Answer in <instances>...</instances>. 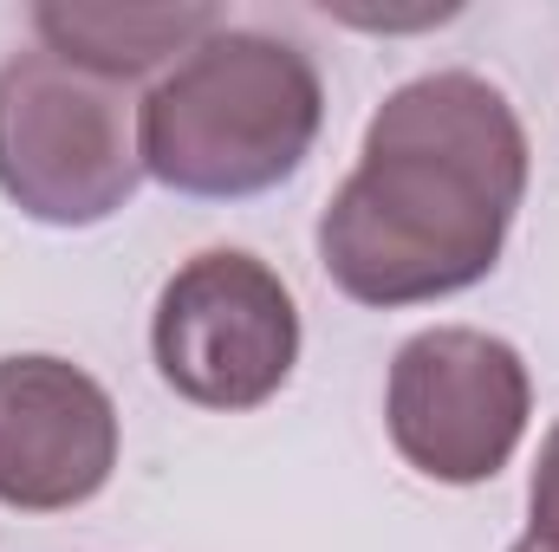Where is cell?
Masks as SVG:
<instances>
[{"instance_id": "cell-5", "label": "cell", "mask_w": 559, "mask_h": 552, "mask_svg": "<svg viewBox=\"0 0 559 552\" xmlns=\"http://www.w3.org/2000/svg\"><path fill=\"white\" fill-rule=\"evenodd\" d=\"M527 416H534L527 364L495 332L436 325L391 358L384 429L397 455L442 488L495 481L514 461Z\"/></svg>"}, {"instance_id": "cell-1", "label": "cell", "mask_w": 559, "mask_h": 552, "mask_svg": "<svg viewBox=\"0 0 559 552\" xmlns=\"http://www.w3.org/2000/svg\"><path fill=\"white\" fill-rule=\"evenodd\" d=\"M527 195V131L501 85L423 72L397 85L358 169L319 215V267L358 305H429L495 274Z\"/></svg>"}, {"instance_id": "cell-2", "label": "cell", "mask_w": 559, "mask_h": 552, "mask_svg": "<svg viewBox=\"0 0 559 552\" xmlns=\"http://www.w3.org/2000/svg\"><path fill=\"white\" fill-rule=\"evenodd\" d=\"M319 65L254 26H215L138 105V156L176 195L241 202L280 189L319 143Z\"/></svg>"}, {"instance_id": "cell-4", "label": "cell", "mask_w": 559, "mask_h": 552, "mask_svg": "<svg viewBox=\"0 0 559 552\" xmlns=\"http://www.w3.org/2000/svg\"><path fill=\"white\" fill-rule=\"evenodd\" d=\"M150 358L195 410H261L299 364V305L261 254L209 248L156 292Z\"/></svg>"}, {"instance_id": "cell-7", "label": "cell", "mask_w": 559, "mask_h": 552, "mask_svg": "<svg viewBox=\"0 0 559 552\" xmlns=\"http://www.w3.org/2000/svg\"><path fill=\"white\" fill-rule=\"evenodd\" d=\"M215 26H222L215 7H85V0L33 7L39 52L66 59L79 72H98L111 85L143 79V72L195 52Z\"/></svg>"}, {"instance_id": "cell-9", "label": "cell", "mask_w": 559, "mask_h": 552, "mask_svg": "<svg viewBox=\"0 0 559 552\" xmlns=\"http://www.w3.org/2000/svg\"><path fill=\"white\" fill-rule=\"evenodd\" d=\"M508 552H554V547H540V540H521V547H508Z\"/></svg>"}, {"instance_id": "cell-8", "label": "cell", "mask_w": 559, "mask_h": 552, "mask_svg": "<svg viewBox=\"0 0 559 552\" xmlns=\"http://www.w3.org/2000/svg\"><path fill=\"white\" fill-rule=\"evenodd\" d=\"M527 540L559 552V422L540 442V461H534V481H527Z\"/></svg>"}, {"instance_id": "cell-3", "label": "cell", "mask_w": 559, "mask_h": 552, "mask_svg": "<svg viewBox=\"0 0 559 552\" xmlns=\"http://www.w3.org/2000/svg\"><path fill=\"white\" fill-rule=\"evenodd\" d=\"M131 98L52 52L0 65V195L46 228L111 221L138 195Z\"/></svg>"}, {"instance_id": "cell-6", "label": "cell", "mask_w": 559, "mask_h": 552, "mask_svg": "<svg viewBox=\"0 0 559 552\" xmlns=\"http://www.w3.org/2000/svg\"><path fill=\"white\" fill-rule=\"evenodd\" d=\"M118 468V404L72 358H0V507L66 514Z\"/></svg>"}]
</instances>
